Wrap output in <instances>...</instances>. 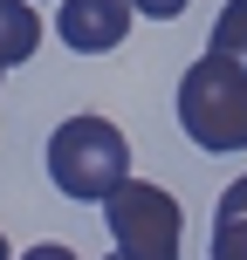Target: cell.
Wrapping results in <instances>:
<instances>
[{
	"mask_svg": "<svg viewBox=\"0 0 247 260\" xmlns=\"http://www.w3.org/2000/svg\"><path fill=\"white\" fill-rule=\"evenodd\" d=\"M179 123L199 151H247V62L234 55H199L179 76Z\"/></svg>",
	"mask_w": 247,
	"mask_h": 260,
	"instance_id": "6da1fadb",
	"label": "cell"
},
{
	"mask_svg": "<svg viewBox=\"0 0 247 260\" xmlns=\"http://www.w3.org/2000/svg\"><path fill=\"white\" fill-rule=\"evenodd\" d=\"M48 178L62 199H117L130 185V144L110 117H69L48 137Z\"/></svg>",
	"mask_w": 247,
	"mask_h": 260,
	"instance_id": "7a4b0ae2",
	"label": "cell"
},
{
	"mask_svg": "<svg viewBox=\"0 0 247 260\" xmlns=\"http://www.w3.org/2000/svg\"><path fill=\"white\" fill-rule=\"evenodd\" d=\"M103 226L124 260H185V212L165 185L130 178L117 199H103Z\"/></svg>",
	"mask_w": 247,
	"mask_h": 260,
	"instance_id": "3957f363",
	"label": "cell"
},
{
	"mask_svg": "<svg viewBox=\"0 0 247 260\" xmlns=\"http://www.w3.org/2000/svg\"><path fill=\"white\" fill-rule=\"evenodd\" d=\"M130 0H62V14H55V27H62L69 55H110L130 41Z\"/></svg>",
	"mask_w": 247,
	"mask_h": 260,
	"instance_id": "277c9868",
	"label": "cell"
},
{
	"mask_svg": "<svg viewBox=\"0 0 247 260\" xmlns=\"http://www.w3.org/2000/svg\"><path fill=\"white\" fill-rule=\"evenodd\" d=\"M41 48V21L28 0H0V69H21Z\"/></svg>",
	"mask_w": 247,
	"mask_h": 260,
	"instance_id": "5b68a950",
	"label": "cell"
},
{
	"mask_svg": "<svg viewBox=\"0 0 247 260\" xmlns=\"http://www.w3.org/2000/svg\"><path fill=\"white\" fill-rule=\"evenodd\" d=\"M213 55L247 62V0H227L220 7V21H213Z\"/></svg>",
	"mask_w": 247,
	"mask_h": 260,
	"instance_id": "8992f818",
	"label": "cell"
},
{
	"mask_svg": "<svg viewBox=\"0 0 247 260\" xmlns=\"http://www.w3.org/2000/svg\"><path fill=\"white\" fill-rule=\"evenodd\" d=\"M240 219H247V178H234V185L220 192V212H213V226H240Z\"/></svg>",
	"mask_w": 247,
	"mask_h": 260,
	"instance_id": "52a82bcc",
	"label": "cell"
},
{
	"mask_svg": "<svg viewBox=\"0 0 247 260\" xmlns=\"http://www.w3.org/2000/svg\"><path fill=\"white\" fill-rule=\"evenodd\" d=\"M213 260H247V219L240 226H213Z\"/></svg>",
	"mask_w": 247,
	"mask_h": 260,
	"instance_id": "ba28073f",
	"label": "cell"
},
{
	"mask_svg": "<svg viewBox=\"0 0 247 260\" xmlns=\"http://www.w3.org/2000/svg\"><path fill=\"white\" fill-rule=\"evenodd\" d=\"M130 7H138L144 21H172V14H185L193 0H130Z\"/></svg>",
	"mask_w": 247,
	"mask_h": 260,
	"instance_id": "9c48e42d",
	"label": "cell"
},
{
	"mask_svg": "<svg viewBox=\"0 0 247 260\" xmlns=\"http://www.w3.org/2000/svg\"><path fill=\"white\" fill-rule=\"evenodd\" d=\"M21 260H83L76 247H62V240H41V247H28Z\"/></svg>",
	"mask_w": 247,
	"mask_h": 260,
	"instance_id": "30bf717a",
	"label": "cell"
},
{
	"mask_svg": "<svg viewBox=\"0 0 247 260\" xmlns=\"http://www.w3.org/2000/svg\"><path fill=\"white\" fill-rule=\"evenodd\" d=\"M0 260H14V253H7V233H0Z\"/></svg>",
	"mask_w": 247,
	"mask_h": 260,
	"instance_id": "8fae6325",
	"label": "cell"
},
{
	"mask_svg": "<svg viewBox=\"0 0 247 260\" xmlns=\"http://www.w3.org/2000/svg\"><path fill=\"white\" fill-rule=\"evenodd\" d=\"M117 260H124V253H117Z\"/></svg>",
	"mask_w": 247,
	"mask_h": 260,
	"instance_id": "7c38bea8",
	"label": "cell"
}]
</instances>
